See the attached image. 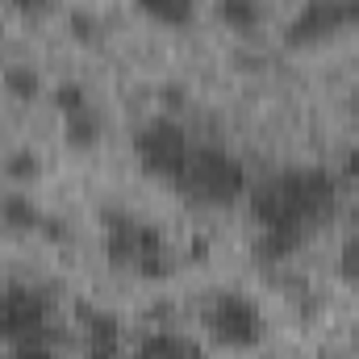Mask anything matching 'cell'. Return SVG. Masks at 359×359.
Returning a JSON list of instances; mask_svg holds the SVG:
<instances>
[{"label": "cell", "mask_w": 359, "mask_h": 359, "mask_svg": "<svg viewBox=\"0 0 359 359\" xmlns=\"http://www.w3.org/2000/svg\"><path fill=\"white\" fill-rule=\"evenodd\" d=\"M334 201H339V180L326 168H292L251 188L255 222L271 234H292V238H305V230L322 213H330Z\"/></svg>", "instance_id": "1"}, {"label": "cell", "mask_w": 359, "mask_h": 359, "mask_svg": "<svg viewBox=\"0 0 359 359\" xmlns=\"http://www.w3.org/2000/svg\"><path fill=\"white\" fill-rule=\"evenodd\" d=\"M176 188L192 192L205 205H234V201L247 196V168L226 151L196 147L192 159H188V172L180 176Z\"/></svg>", "instance_id": "2"}, {"label": "cell", "mask_w": 359, "mask_h": 359, "mask_svg": "<svg viewBox=\"0 0 359 359\" xmlns=\"http://www.w3.org/2000/svg\"><path fill=\"white\" fill-rule=\"evenodd\" d=\"M134 151H138V159H142V168H147L151 176L180 184V176L188 172V159H192L196 147H192V138H188V130H184L180 121L155 117V121H147V126L138 130Z\"/></svg>", "instance_id": "3"}, {"label": "cell", "mask_w": 359, "mask_h": 359, "mask_svg": "<svg viewBox=\"0 0 359 359\" xmlns=\"http://www.w3.org/2000/svg\"><path fill=\"white\" fill-rule=\"evenodd\" d=\"M205 326H209V334L222 347H234V351L255 347L264 339V330H268L259 305L251 297H243V292H217L213 305H209V313H205Z\"/></svg>", "instance_id": "4"}, {"label": "cell", "mask_w": 359, "mask_h": 359, "mask_svg": "<svg viewBox=\"0 0 359 359\" xmlns=\"http://www.w3.org/2000/svg\"><path fill=\"white\" fill-rule=\"evenodd\" d=\"M46 301L25 288V284H13L0 292V339L4 343H34V339H46Z\"/></svg>", "instance_id": "5"}, {"label": "cell", "mask_w": 359, "mask_h": 359, "mask_svg": "<svg viewBox=\"0 0 359 359\" xmlns=\"http://www.w3.org/2000/svg\"><path fill=\"white\" fill-rule=\"evenodd\" d=\"M343 25H347V8H343V0H305V4L292 13L284 38H288L292 46H313V42L334 38Z\"/></svg>", "instance_id": "6"}, {"label": "cell", "mask_w": 359, "mask_h": 359, "mask_svg": "<svg viewBox=\"0 0 359 359\" xmlns=\"http://www.w3.org/2000/svg\"><path fill=\"white\" fill-rule=\"evenodd\" d=\"M134 359H205V351L192 339H184V334L159 330V334L142 339V347L134 351Z\"/></svg>", "instance_id": "7"}, {"label": "cell", "mask_w": 359, "mask_h": 359, "mask_svg": "<svg viewBox=\"0 0 359 359\" xmlns=\"http://www.w3.org/2000/svg\"><path fill=\"white\" fill-rule=\"evenodd\" d=\"M142 17L159 21V25H188L196 17V0H134Z\"/></svg>", "instance_id": "8"}, {"label": "cell", "mask_w": 359, "mask_h": 359, "mask_svg": "<svg viewBox=\"0 0 359 359\" xmlns=\"http://www.w3.org/2000/svg\"><path fill=\"white\" fill-rule=\"evenodd\" d=\"M63 126H67V142L72 147H96V138H100V113L96 109H80V113H67L63 117Z\"/></svg>", "instance_id": "9"}, {"label": "cell", "mask_w": 359, "mask_h": 359, "mask_svg": "<svg viewBox=\"0 0 359 359\" xmlns=\"http://www.w3.org/2000/svg\"><path fill=\"white\" fill-rule=\"evenodd\" d=\"M217 13L230 29H255L264 21V4L259 0H217Z\"/></svg>", "instance_id": "10"}, {"label": "cell", "mask_w": 359, "mask_h": 359, "mask_svg": "<svg viewBox=\"0 0 359 359\" xmlns=\"http://www.w3.org/2000/svg\"><path fill=\"white\" fill-rule=\"evenodd\" d=\"M4 88L13 92V96H21V100H34L42 92V76L34 67H8L4 72Z\"/></svg>", "instance_id": "11"}, {"label": "cell", "mask_w": 359, "mask_h": 359, "mask_svg": "<svg viewBox=\"0 0 359 359\" xmlns=\"http://www.w3.org/2000/svg\"><path fill=\"white\" fill-rule=\"evenodd\" d=\"M4 217H8L13 226H21V230H42V222H46L25 196H8V201H4Z\"/></svg>", "instance_id": "12"}, {"label": "cell", "mask_w": 359, "mask_h": 359, "mask_svg": "<svg viewBox=\"0 0 359 359\" xmlns=\"http://www.w3.org/2000/svg\"><path fill=\"white\" fill-rule=\"evenodd\" d=\"M55 96V109L67 117V113H80V109H88V92L80 88L76 80H67V84H59V88L50 92Z\"/></svg>", "instance_id": "13"}, {"label": "cell", "mask_w": 359, "mask_h": 359, "mask_svg": "<svg viewBox=\"0 0 359 359\" xmlns=\"http://www.w3.org/2000/svg\"><path fill=\"white\" fill-rule=\"evenodd\" d=\"M339 268H343V280L359 292V234H351L339 251Z\"/></svg>", "instance_id": "14"}, {"label": "cell", "mask_w": 359, "mask_h": 359, "mask_svg": "<svg viewBox=\"0 0 359 359\" xmlns=\"http://www.w3.org/2000/svg\"><path fill=\"white\" fill-rule=\"evenodd\" d=\"M4 172H8L13 180H34L38 176V159H34V151H13L8 163H4Z\"/></svg>", "instance_id": "15"}, {"label": "cell", "mask_w": 359, "mask_h": 359, "mask_svg": "<svg viewBox=\"0 0 359 359\" xmlns=\"http://www.w3.org/2000/svg\"><path fill=\"white\" fill-rule=\"evenodd\" d=\"M8 359H59V351L46 343V339H34V343H13Z\"/></svg>", "instance_id": "16"}, {"label": "cell", "mask_w": 359, "mask_h": 359, "mask_svg": "<svg viewBox=\"0 0 359 359\" xmlns=\"http://www.w3.org/2000/svg\"><path fill=\"white\" fill-rule=\"evenodd\" d=\"M72 34H80V38H92V34H96L92 13H76V17H72Z\"/></svg>", "instance_id": "17"}, {"label": "cell", "mask_w": 359, "mask_h": 359, "mask_svg": "<svg viewBox=\"0 0 359 359\" xmlns=\"http://www.w3.org/2000/svg\"><path fill=\"white\" fill-rule=\"evenodd\" d=\"M343 180H355L359 184V147H351V151L343 155Z\"/></svg>", "instance_id": "18"}, {"label": "cell", "mask_w": 359, "mask_h": 359, "mask_svg": "<svg viewBox=\"0 0 359 359\" xmlns=\"http://www.w3.org/2000/svg\"><path fill=\"white\" fill-rule=\"evenodd\" d=\"M13 4H17L21 13H38V8H46L50 0H13Z\"/></svg>", "instance_id": "19"}, {"label": "cell", "mask_w": 359, "mask_h": 359, "mask_svg": "<svg viewBox=\"0 0 359 359\" xmlns=\"http://www.w3.org/2000/svg\"><path fill=\"white\" fill-rule=\"evenodd\" d=\"M343 8H347V25H359V0H343Z\"/></svg>", "instance_id": "20"}, {"label": "cell", "mask_w": 359, "mask_h": 359, "mask_svg": "<svg viewBox=\"0 0 359 359\" xmlns=\"http://www.w3.org/2000/svg\"><path fill=\"white\" fill-rule=\"evenodd\" d=\"M326 359H330V355H326Z\"/></svg>", "instance_id": "21"}]
</instances>
